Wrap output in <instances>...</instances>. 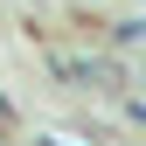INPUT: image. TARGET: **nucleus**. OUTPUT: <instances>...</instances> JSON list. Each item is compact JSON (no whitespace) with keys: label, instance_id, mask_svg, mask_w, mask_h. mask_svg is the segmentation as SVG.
<instances>
[{"label":"nucleus","instance_id":"obj_1","mask_svg":"<svg viewBox=\"0 0 146 146\" xmlns=\"http://www.w3.org/2000/svg\"><path fill=\"white\" fill-rule=\"evenodd\" d=\"M118 42H125V49H139V42H146V14H139V21H118Z\"/></svg>","mask_w":146,"mask_h":146},{"label":"nucleus","instance_id":"obj_2","mask_svg":"<svg viewBox=\"0 0 146 146\" xmlns=\"http://www.w3.org/2000/svg\"><path fill=\"white\" fill-rule=\"evenodd\" d=\"M49 146H70V139H49Z\"/></svg>","mask_w":146,"mask_h":146}]
</instances>
